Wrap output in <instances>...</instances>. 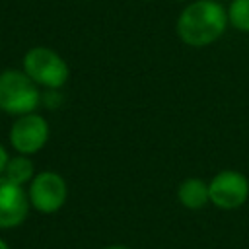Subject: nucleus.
Segmentation results:
<instances>
[{
    "mask_svg": "<svg viewBox=\"0 0 249 249\" xmlns=\"http://www.w3.org/2000/svg\"><path fill=\"white\" fill-rule=\"evenodd\" d=\"M27 191L21 185L12 183L8 177L0 175V230H12L25 222L29 214Z\"/></svg>",
    "mask_w": 249,
    "mask_h": 249,
    "instance_id": "nucleus-7",
    "label": "nucleus"
},
{
    "mask_svg": "<svg viewBox=\"0 0 249 249\" xmlns=\"http://www.w3.org/2000/svg\"><path fill=\"white\" fill-rule=\"evenodd\" d=\"M216 2H222V0H216Z\"/></svg>",
    "mask_w": 249,
    "mask_h": 249,
    "instance_id": "nucleus-15",
    "label": "nucleus"
},
{
    "mask_svg": "<svg viewBox=\"0 0 249 249\" xmlns=\"http://www.w3.org/2000/svg\"><path fill=\"white\" fill-rule=\"evenodd\" d=\"M8 160H10L8 150H6V146L0 142V175H4V169H6V165H8Z\"/></svg>",
    "mask_w": 249,
    "mask_h": 249,
    "instance_id": "nucleus-11",
    "label": "nucleus"
},
{
    "mask_svg": "<svg viewBox=\"0 0 249 249\" xmlns=\"http://www.w3.org/2000/svg\"><path fill=\"white\" fill-rule=\"evenodd\" d=\"M177 198L179 202L189 208V210H200L210 202V193H208V183L202 181L200 177H189L185 179L179 189H177Z\"/></svg>",
    "mask_w": 249,
    "mask_h": 249,
    "instance_id": "nucleus-8",
    "label": "nucleus"
},
{
    "mask_svg": "<svg viewBox=\"0 0 249 249\" xmlns=\"http://www.w3.org/2000/svg\"><path fill=\"white\" fill-rule=\"evenodd\" d=\"M27 198L33 210L41 214L58 212L68 198V185L64 177L56 171H39L27 187Z\"/></svg>",
    "mask_w": 249,
    "mask_h": 249,
    "instance_id": "nucleus-4",
    "label": "nucleus"
},
{
    "mask_svg": "<svg viewBox=\"0 0 249 249\" xmlns=\"http://www.w3.org/2000/svg\"><path fill=\"white\" fill-rule=\"evenodd\" d=\"M23 72L47 89H60L70 78L66 60L49 47H31L23 54Z\"/></svg>",
    "mask_w": 249,
    "mask_h": 249,
    "instance_id": "nucleus-3",
    "label": "nucleus"
},
{
    "mask_svg": "<svg viewBox=\"0 0 249 249\" xmlns=\"http://www.w3.org/2000/svg\"><path fill=\"white\" fill-rule=\"evenodd\" d=\"M228 23V10L220 2L195 0L179 14L175 31L189 47H208L224 35Z\"/></svg>",
    "mask_w": 249,
    "mask_h": 249,
    "instance_id": "nucleus-1",
    "label": "nucleus"
},
{
    "mask_svg": "<svg viewBox=\"0 0 249 249\" xmlns=\"http://www.w3.org/2000/svg\"><path fill=\"white\" fill-rule=\"evenodd\" d=\"M39 103V86L23 70L8 68L0 72V111L21 117L27 113H35Z\"/></svg>",
    "mask_w": 249,
    "mask_h": 249,
    "instance_id": "nucleus-2",
    "label": "nucleus"
},
{
    "mask_svg": "<svg viewBox=\"0 0 249 249\" xmlns=\"http://www.w3.org/2000/svg\"><path fill=\"white\" fill-rule=\"evenodd\" d=\"M0 249H10L8 241H6V239H2V237H0Z\"/></svg>",
    "mask_w": 249,
    "mask_h": 249,
    "instance_id": "nucleus-13",
    "label": "nucleus"
},
{
    "mask_svg": "<svg viewBox=\"0 0 249 249\" xmlns=\"http://www.w3.org/2000/svg\"><path fill=\"white\" fill-rule=\"evenodd\" d=\"M35 175H37L35 173V165H33L29 156H21V154L10 156L8 165L4 169V177H8L12 183L23 187V185H29Z\"/></svg>",
    "mask_w": 249,
    "mask_h": 249,
    "instance_id": "nucleus-9",
    "label": "nucleus"
},
{
    "mask_svg": "<svg viewBox=\"0 0 249 249\" xmlns=\"http://www.w3.org/2000/svg\"><path fill=\"white\" fill-rule=\"evenodd\" d=\"M210 204L220 210H235L241 208L249 198V179L235 169H222L218 171L210 183Z\"/></svg>",
    "mask_w": 249,
    "mask_h": 249,
    "instance_id": "nucleus-6",
    "label": "nucleus"
},
{
    "mask_svg": "<svg viewBox=\"0 0 249 249\" xmlns=\"http://www.w3.org/2000/svg\"><path fill=\"white\" fill-rule=\"evenodd\" d=\"M103 249H132V247H128V245H121V243H115V245H107V247H103Z\"/></svg>",
    "mask_w": 249,
    "mask_h": 249,
    "instance_id": "nucleus-12",
    "label": "nucleus"
},
{
    "mask_svg": "<svg viewBox=\"0 0 249 249\" xmlns=\"http://www.w3.org/2000/svg\"><path fill=\"white\" fill-rule=\"evenodd\" d=\"M49 136H51L49 121L37 111L18 117L10 126V134H8L10 146L16 150V154L21 156H33L41 152L49 142Z\"/></svg>",
    "mask_w": 249,
    "mask_h": 249,
    "instance_id": "nucleus-5",
    "label": "nucleus"
},
{
    "mask_svg": "<svg viewBox=\"0 0 249 249\" xmlns=\"http://www.w3.org/2000/svg\"><path fill=\"white\" fill-rule=\"evenodd\" d=\"M177 2H185V0H177Z\"/></svg>",
    "mask_w": 249,
    "mask_h": 249,
    "instance_id": "nucleus-14",
    "label": "nucleus"
},
{
    "mask_svg": "<svg viewBox=\"0 0 249 249\" xmlns=\"http://www.w3.org/2000/svg\"><path fill=\"white\" fill-rule=\"evenodd\" d=\"M228 21L233 29L249 33V0H231L228 8Z\"/></svg>",
    "mask_w": 249,
    "mask_h": 249,
    "instance_id": "nucleus-10",
    "label": "nucleus"
}]
</instances>
